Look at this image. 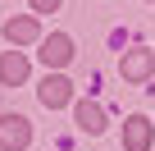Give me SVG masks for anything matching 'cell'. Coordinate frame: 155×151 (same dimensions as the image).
<instances>
[{
  "mask_svg": "<svg viewBox=\"0 0 155 151\" xmlns=\"http://www.w3.org/2000/svg\"><path fill=\"white\" fill-rule=\"evenodd\" d=\"M41 60H46L50 69H64V64L73 60V41H68L64 32H55V37H46V41H41Z\"/></svg>",
  "mask_w": 155,
  "mask_h": 151,
  "instance_id": "cell-5",
  "label": "cell"
},
{
  "mask_svg": "<svg viewBox=\"0 0 155 151\" xmlns=\"http://www.w3.org/2000/svg\"><path fill=\"white\" fill-rule=\"evenodd\" d=\"M0 83H5V87H23L28 83V55H18V50L0 55Z\"/></svg>",
  "mask_w": 155,
  "mask_h": 151,
  "instance_id": "cell-3",
  "label": "cell"
},
{
  "mask_svg": "<svg viewBox=\"0 0 155 151\" xmlns=\"http://www.w3.org/2000/svg\"><path fill=\"white\" fill-rule=\"evenodd\" d=\"M150 69H155V55H150V50L137 46V50L123 55V78H128V83H146V78H150Z\"/></svg>",
  "mask_w": 155,
  "mask_h": 151,
  "instance_id": "cell-4",
  "label": "cell"
},
{
  "mask_svg": "<svg viewBox=\"0 0 155 151\" xmlns=\"http://www.w3.org/2000/svg\"><path fill=\"white\" fill-rule=\"evenodd\" d=\"M32 142V124L23 115H0V151H23Z\"/></svg>",
  "mask_w": 155,
  "mask_h": 151,
  "instance_id": "cell-1",
  "label": "cell"
},
{
  "mask_svg": "<svg viewBox=\"0 0 155 151\" xmlns=\"http://www.w3.org/2000/svg\"><path fill=\"white\" fill-rule=\"evenodd\" d=\"M123 146H128V151H150V119L132 115V119L123 124Z\"/></svg>",
  "mask_w": 155,
  "mask_h": 151,
  "instance_id": "cell-6",
  "label": "cell"
},
{
  "mask_svg": "<svg viewBox=\"0 0 155 151\" xmlns=\"http://www.w3.org/2000/svg\"><path fill=\"white\" fill-rule=\"evenodd\" d=\"M78 124H82L87 133H105V110L96 101H78Z\"/></svg>",
  "mask_w": 155,
  "mask_h": 151,
  "instance_id": "cell-8",
  "label": "cell"
},
{
  "mask_svg": "<svg viewBox=\"0 0 155 151\" xmlns=\"http://www.w3.org/2000/svg\"><path fill=\"white\" fill-rule=\"evenodd\" d=\"M37 96H41V105H50V110H59L68 96H73V83L64 78V73H50V78L37 87Z\"/></svg>",
  "mask_w": 155,
  "mask_h": 151,
  "instance_id": "cell-2",
  "label": "cell"
},
{
  "mask_svg": "<svg viewBox=\"0 0 155 151\" xmlns=\"http://www.w3.org/2000/svg\"><path fill=\"white\" fill-rule=\"evenodd\" d=\"M5 37H9L14 46H28V41L41 37V28H37V19H9V23H5Z\"/></svg>",
  "mask_w": 155,
  "mask_h": 151,
  "instance_id": "cell-7",
  "label": "cell"
},
{
  "mask_svg": "<svg viewBox=\"0 0 155 151\" xmlns=\"http://www.w3.org/2000/svg\"><path fill=\"white\" fill-rule=\"evenodd\" d=\"M59 5H64V0H32V9H37V14H55Z\"/></svg>",
  "mask_w": 155,
  "mask_h": 151,
  "instance_id": "cell-9",
  "label": "cell"
}]
</instances>
